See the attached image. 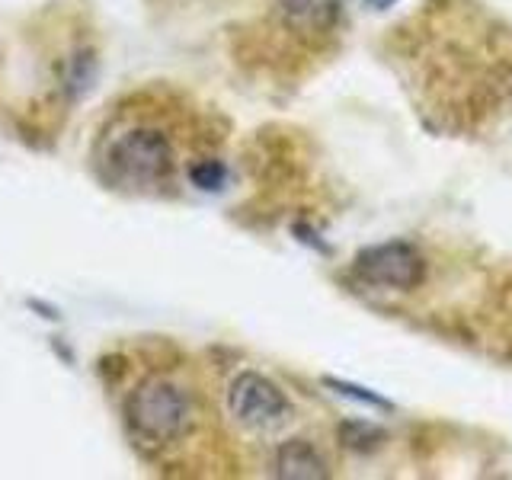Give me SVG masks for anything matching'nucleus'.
<instances>
[{"instance_id":"20e7f679","label":"nucleus","mask_w":512,"mask_h":480,"mask_svg":"<svg viewBox=\"0 0 512 480\" xmlns=\"http://www.w3.org/2000/svg\"><path fill=\"white\" fill-rule=\"evenodd\" d=\"M228 410L231 416L253 432H269L288 423L292 404L276 381L260 372H240L228 388Z\"/></svg>"},{"instance_id":"0eeeda50","label":"nucleus","mask_w":512,"mask_h":480,"mask_svg":"<svg viewBox=\"0 0 512 480\" xmlns=\"http://www.w3.org/2000/svg\"><path fill=\"white\" fill-rule=\"evenodd\" d=\"M324 384L330 391H336L340 397H352V400H359V404H365V407H375V410H384V413H391L394 410V404L388 397H381L378 391H372V388H362V384H356V381H343V378H324Z\"/></svg>"},{"instance_id":"7ed1b4c3","label":"nucleus","mask_w":512,"mask_h":480,"mask_svg":"<svg viewBox=\"0 0 512 480\" xmlns=\"http://www.w3.org/2000/svg\"><path fill=\"white\" fill-rule=\"evenodd\" d=\"M352 272L375 288H394V292H410L426 279V260L407 240H384L359 250Z\"/></svg>"},{"instance_id":"6e6552de","label":"nucleus","mask_w":512,"mask_h":480,"mask_svg":"<svg viewBox=\"0 0 512 480\" xmlns=\"http://www.w3.org/2000/svg\"><path fill=\"white\" fill-rule=\"evenodd\" d=\"M192 183L199 189H218L224 183V167L215 164V160H205V164L192 167Z\"/></svg>"},{"instance_id":"f03ea898","label":"nucleus","mask_w":512,"mask_h":480,"mask_svg":"<svg viewBox=\"0 0 512 480\" xmlns=\"http://www.w3.org/2000/svg\"><path fill=\"white\" fill-rule=\"evenodd\" d=\"M106 167L122 186H160L173 170V148L154 128H128L109 141Z\"/></svg>"},{"instance_id":"f257e3e1","label":"nucleus","mask_w":512,"mask_h":480,"mask_svg":"<svg viewBox=\"0 0 512 480\" xmlns=\"http://www.w3.org/2000/svg\"><path fill=\"white\" fill-rule=\"evenodd\" d=\"M125 416L135 436H141L144 442H173L186 436L192 423V400L180 384L167 378H148L128 397Z\"/></svg>"},{"instance_id":"1a4fd4ad","label":"nucleus","mask_w":512,"mask_h":480,"mask_svg":"<svg viewBox=\"0 0 512 480\" xmlns=\"http://www.w3.org/2000/svg\"><path fill=\"white\" fill-rule=\"evenodd\" d=\"M362 4L368 7V10H391L397 0H362Z\"/></svg>"},{"instance_id":"423d86ee","label":"nucleus","mask_w":512,"mask_h":480,"mask_svg":"<svg viewBox=\"0 0 512 480\" xmlns=\"http://www.w3.org/2000/svg\"><path fill=\"white\" fill-rule=\"evenodd\" d=\"M340 442L343 448H349V452H356V455H372L375 448L388 442V432L375 426L372 420H346L340 426Z\"/></svg>"},{"instance_id":"39448f33","label":"nucleus","mask_w":512,"mask_h":480,"mask_svg":"<svg viewBox=\"0 0 512 480\" xmlns=\"http://www.w3.org/2000/svg\"><path fill=\"white\" fill-rule=\"evenodd\" d=\"M276 477L285 480H320V477H330L327 468V458L317 452V445L308 439H288L276 448Z\"/></svg>"}]
</instances>
